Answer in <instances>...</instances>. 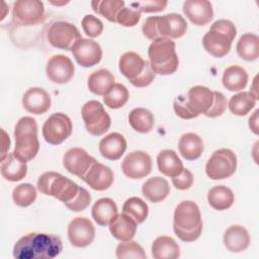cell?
<instances>
[{"label":"cell","instance_id":"cell-1","mask_svg":"<svg viewBox=\"0 0 259 259\" xmlns=\"http://www.w3.org/2000/svg\"><path fill=\"white\" fill-rule=\"evenodd\" d=\"M63 250L60 237L54 234L28 233L21 237L13 247L16 259H53Z\"/></svg>","mask_w":259,"mask_h":259},{"label":"cell","instance_id":"cell-2","mask_svg":"<svg viewBox=\"0 0 259 259\" xmlns=\"http://www.w3.org/2000/svg\"><path fill=\"white\" fill-rule=\"evenodd\" d=\"M175 235L183 242L197 240L202 232V220L198 205L192 200H183L176 206L173 217Z\"/></svg>","mask_w":259,"mask_h":259},{"label":"cell","instance_id":"cell-3","mask_svg":"<svg viewBox=\"0 0 259 259\" xmlns=\"http://www.w3.org/2000/svg\"><path fill=\"white\" fill-rule=\"evenodd\" d=\"M213 101V91L201 85L191 87L186 95H179L174 99L175 113L183 119L197 117L205 113Z\"/></svg>","mask_w":259,"mask_h":259},{"label":"cell","instance_id":"cell-4","mask_svg":"<svg viewBox=\"0 0 259 259\" xmlns=\"http://www.w3.org/2000/svg\"><path fill=\"white\" fill-rule=\"evenodd\" d=\"M14 156L25 163L32 160L39 150L36 120L30 116L18 119L14 127Z\"/></svg>","mask_w":259,"mask_h":259},{"label":"cell","instance_id":"cell-5","mask_svg":"<svg viewBox=\"0 0 259 259\" xmlns=\"http://www.w3.org/2000/svg\"><path fill=\"white\" fill-rule=\"evenodd\" d=\"M236 34V26L231 20L219 19L211 24L209 30L203 35V48L211 56L223 58L229 54Z\"/></svg>","mask_w":259,"mask_h":259},{"label":"cell","instance_id":"cell-6","mask_svg":"<svg viewBox=\"0 0 259 259\" xmlns=\"http://www.w3.org/2000/svg\"><path fill=\"white\" fill-rule=\"evenodd\" d=\"M148 57L155 74H173L179 65L175 42L168 37H160L153 40L148 49Z\"/></svg>","mask_w":259,"mask_h":259},{"label":"cell","instance_id":"cell-7","mask_svg":"<svg viewBox=\"0 0 259 259\" xmlns=\"http://www.w3.org/2000/svg\"><path fill=\"white\" fill-rule=\"evenodd\" d=\"M80 186L71 179L58 172H45L37 180V189L46 194L53 196L63 203L71 201L79 191Z\"/></svg>","mask_w":259,"mask_h":259},{"label":"cell","instance_id":"cell-8","mask_svg":"<svg viewBox=\"0 0 259 259\" xmlns=\"http://www.w3.org/2000/svg\"><path fill=\"white\" fill-rule=\"evenodd\" d=\"M81 114L87 132L92 136H101L110 127V116L97 100L87 101L82 106Z\"/></svg>","mask_w":259,"mask_h":259},{"label":"cell","instance_id":"cell-9","mask_svg":"<svg viewBox=\"0 0 259 259\" xmlns=\"http://www.w3.org/2000/svg\"><path fill=\"white\" fill-rule=\"evenodd\" d=\"M237 169V157L230 149L214 151L205 165L206 175L212 180H222L231 177Z\"/></svg>","mask_w":259,"mask_h":259},{"label":"cell","instance_id":"cell-10","mask_svg":"<svg viewBox=\"0 0 259 259\" xmlns=\"http://www.w3.org/2000/svg\"><path fill=\"white\" fill-rule=\"evenodd\" d=\"M73 130L70 117L63 112L53 113L42 125V137L51 145H60L67 140Z\"/></svg>","mask_w":259,"mask_h":259},{"label":"cell","instance_id":"cell-11","mask_svg":"<svg viewBox=\"0 0 259 259\" xmlns=\"http://www.w3.org/2000/svg\"><path fill=\"white\" fill-rule=\"evenodd\" d=\"M48 41L51 46L61 50H71L82 38L78 28L68 21H55L47 32Z\"/></svg>","mask_w":259,"mask_h":259},{"label":"cell","instance_id":"cell-12","mask_svg":"<svg viewBox=\"0 0 259 259\" xmlns=\"http://www.w3.org/2000/svg\"><path fill=\"white\" fill-rule=\"evenodd\" d=\"M45 14L44 3L39 0H17L13 3L12 19L17 25H34L41 21Z\"/></svg>","mask_w":259,"mask_h":259},{"label":"cell","instance_id":"cell-13","mask_svg":"<svg viewBox=\"0 0 259 259\" xmlns=\"http://www.w3.org/2000/svg\"><path fill=\"white\" fill-rule=\"evenodd\" d=\"M123 174L131 179H141L152 171V159L147 152L134 151L127 154L121 163Z\"/></svg>","mask_w":259,"mask_h":259},{"label":"cell","instance_id":"cell-14","mask_svg":"<svg viewBox=\"0 0 259 259\" xmlns=\"http://www.w3.org/2000/svg\"><path fill=\"white\" fill-rule=\"evenodd\" d=\"M95 238V228L92 222L84 217L73 219L68 225V239L77 248L89 246Z\"/></svg>","mask_w":259,"mask_h":259},{"label":"cell","instance_id":"cell-15","mask_svg":"<svg viewBox=\"0 0 259 259\" xmlns=\"http://www.w3.org/2000/svg\"><path fill=\"white\" fill-rule=\"evenodd\" d=\"M95 162V158L90 156L84 149L79 147L69 149L63 157V165L65 169L69 173L81 179L89 170L91 165Z\"/></svg>","mask_w":259,"mask_h":259},{"label":"cell","instance_id":"cell-16","mask_svg":"<svg viewBox=\"0 0 259 259\" xmlns=\"http://www.w3.org/2000/svg\"><path fill=\"white\" fill-rule=\"evenodd\" d=\"M71 51L77 63L85 68L97 65L102 58L100 45L88 38H80Z\"/></svg>","mask_w":259,"mask_h":259},{"label":"cell","instance_id":"cell-17","mask_svg":"<svg viewBox=\"0 0 259 259\" xmlns=\"http://www.w3.org/2000/svg\"><path fill=\"white\" fill-rule=\"evenodd\" d=\"M74 65L65 55H55L47 63L46 73L48 78L57 84H65L74 76Z\"/></svg>","mask_w":259,"mask_h":259},{"label":"cell","instance_id":"cell-18","mask_svg":"<svg viewBox=\"0 0 259 259\" xmlns=\"http://www.w3.org/2000/svg\"><path fill=\"white\" fill-rule=\"evenodd\" d=\"M183 13L195 25L208 24L213 17L212 5L207 0H187L183 3Z\"/></svg>","mask_w":259,"mask_h":259},{"label":"cell","instance_id":"cell-19","mask_svg":"<svg viewBox=\"0 0 259 259\" xmlns=\"http://www.w3.org/2000/svg\"><path fill=\"white\" fill-rule=\"evenodd\" d=\"M157 28L160 37L179 38L183 36L187 30V22L178 13H168L158 16Z\"/></svg>","mask_w":259,"mask_h":259},{"label":"cell","instance_id":"cell-20","mask_svg":"<svg viewBox=\"0 0 259 259\" xmlns=\"http://www.w3.org/2000/svg\"><path fill=\"white\" fill-rule=\"evenodd\" d=\"M113 179L114 175L112 170L97 161L91 165L89 170L82 178L86 184L97 191L108 189L111 186Z\"/></svg>","mask_w":259,"mask_h":259},{"label":"cell","instance_id":"cell-21","mask_svg":"<svg viewBox=\"0 0 259 259\" xmlns=\"http://www.w3.org/2000/svg\"><path fill=\"white\" fill-rule=\"evenodd\" d=\"M51 96L40 87H31L22 96L24 109L33 114H42L51 107Z\"/></svg>","mask_w":259,"mask_h":259},{"label":"cell","instance_id":"cell-22","mask_svg":"<svg viewBox=\"0 0 259 259\" xmlns=\"http://www.w3.org/2000/svg\"><path fill=\"white\" fill-rule=\"evenodd\" d=\"M101 156L107 160H118L126 150V141L119 133H111L102 138L98 144Z\"/></svg>","mask_w":259,"mask_h":259},{"label":"cell","instance_id":"cell-23","mask_svg":"<svg viewBox=\"0 0 259 259\" xmlns=\"http://www.w3.org/2000/svg\"><path fill=\"white\" fill-rule=\"evenodd\" d=\"M148 63L149 61L144 60L139 54L126 52L119 58L118 68L120 73L132 83L144 72Z\"/></svg>","mask_w":259,"mask_h":259},{"label":"cell","instance_id":"cell-24","mask_svg":"<svg viewBox=\"0 0 259 259\" xmlns=\"http://www.w3.org/2000/svg\"><path fill=\"white\" fill-rule=\"evenodd\" d=\"M224 244L230 252H243L250 245V235L243 226L232 225L224 233Z\"/></svg>","mask_w":259,"mask_h":259},{"label":"cell","instance_id":"cell-25","mask_svg":"<svg viewBox=\"0 0 259 259\" xmlns=\"http://www.w3.org/2000/svg\"><path fill=\"white\" fill-rule=\"evenodd\" d=\"M111 235L119 241L132 240L137 232V223L126 213H117L109 223Z\"/></svg>","mask_w":259,"mask_h":259},{"label":"cell","instance_id":"cell-26","mask_svg":"<svg viewBox=\"0 0 259 259\" xmlns=\"http://www.w3.org/2000/svg\"><path fill=\"white\" fill-rule=\"evenodd\" d=\"M1 175L4 179L16 182L23 179L27 174V165L14 156L13 153H8L7 156L1 160Z\"/></svg>","mask_w":259,"mask_h":259},{"label":"cell","instance_id":"cell-27","mask_svg":"<svg viewBox=\"0 0 259 259\" xmlns=\"http://www.w3.org/2000/svg\"><path fill=\"white\" fill-rule=\"evenodd\" d=\"M203 149V142L197 134L186 133L179 139L178 150L181 156L188 161L198 159L201 156Z\"/></svg>","mask_w":259,"mask_h":259},{"label":"cell","instance_id":"cell-28","mask_svg":"<svg viewBox=\"0 0 259 259\" xmlns=\"http://www.w3.org/2000/svg\"><path fill=\"white\" fill-rule=\"evenodd\" d=\"M143 195L151 202H160L170 193V186L165 178L160 176L149 178L142 186Z\"/></svg>","mask_w":259,"mask_h":259},{"label":"cell","instance_id":"cell-29","mask_svg":"<svg viewBox=\"0 0 259 259\" xmlns=\"http://www.w3.org/2000/svg\"><path fill=\"white\" fill-rule=\"evenodd\" d=\"M157 165L159 171L168 177H175L179 175L184 169L183 163L175 151L165 149L157 156Z\"/></svg>","mask_w":259,"mask_h":259},{"label":"cell","instance_id":"cell-30","mask_svg":"<svg viewBox=\"0 0 259 259\" xmlns=\"http://www.w3.org/2000/svg\"><path fill=\"white\" fill-rule=\"evenodd\" d=\"M91 214L97 225L105 227L117 214V205L113 199L102 197L94 202L91 208Z\"/></svg>","mask_w":259,"mask_h":259},{"label":"cell","instance_id":"cell-31","mask_svg":"<svg viewBox=\"0 0 259 259\" xmlns=\"http://www.w3.org/2000/svg\"><path fill=\"white\" fill-rule=\"evenodd\" d=\"M152 256L155 259H176L180 256V249L171 237L160 236L152 244Z\"/></svg>","mask_w":259,"mask_h":259},{"label":"cell","instance_id":"cell-32","mask_svg":"<svg viewBox=\"0 0 259 259\" xmlns=\"http://www.w3.org/2000/svg\"><path fill=\"white\" fill-rule=\"evenodd\" d=\"M114 76L107 69H99L90 74L87 82L88 89L95 95H104L114 84Z\"/></svg>","mask_w":259,"mask_h":259},{"label":"cell","instance_id":"cell-33","mask_svg":"<svg viewBox=\"0 0 259 259\" xmlns=\"http://www.w3.org/2000/svg\"><path fill=\"white\" fill-rule=\"evenodd\" d=\"M222 81L229 91H240L248 83V74L243 67L233 65L225 69Z\"/></svg>","mask_w":259,"mask_h":259},{"label":"cell","instance_id":"cell-34","mask_svg":"<svg viewBox=\"0 0 259 259\" xmlns=\"http://www.w3.org/2000/svg\"><path fill=\"white\" fill-rule=\"evenodd\" d=\"M234 200L235 197L233 191L225 185H218L208 190V204L217 210H225L230 208L233 205Z\"/></svg>","mask_w":259,"mask_h":259},{"label":"cell","instance_id":"cell-35","mask_svg":"<svg viewBox=\"0 0 259 259\" xmlns=\"http://www.w3.org/2000/svg\"><path fill=\"white\" fill-rule=\"evenodd\" d=\"M238 56L245 61H254L259 57V37L258 35L247 32L244 33L236 46Z\"/></svg>","mask_w":259,"mask_h":259},{"label":"cell","instance_id":"cell-36","mask_svg":"<svg viewBox=\"0 0 259 259\" xmlns=\"http://www.w3.org/2000/svg\"><path fill=\"white\" fill-rule=\"evenodd\" d=\"M258 97H256L251 91H243L233 95L229 101L230 111L238 116L246 115L255 106Z\"/></svg>","mask_w":259,"mask_h":259},{"label":"cell","instance_id":"cell-37","mask_svg":"<svg viewBox=\"0 0 259 259\" xmlns=\"http://www.w3.org/2000/svg\"><path fill=\"white\" fill-rule=\"evenodd\" d=\"M128 122L136 132L147 134L154 127L155 119L153 113L150 110L144 107H137L130 112Z\"/></svg>","mask_w":259,"mask_h":259},{"label":"cell","instance_id":"cell-38","mask_svg":"<svg viewBox=\"0 0 259 259\" xmlns=\"http://www.w3.org/2000/svg\"><path fill=\"white\" fill-rule=\"evenodd\" d=\"M91 6L94 12L102 15L108 21L116 23V16L121 8L124 7V1L122 0H103L92 1Z\"/></svg>","mask_w":259,"mask_h":259},{"label":"cell","instance_id":"cell-39","mask_svg":"<svg viewBox=\"0 0 259 259\" xmlns=\"http://www.w3.org/2000/svg\"><path fill=\"white\" fill-rule=\"evenodd\" d=\"M122 212L134 219L137 224H142L148 218L149 206L140 197L133 196L124 201L122 205Z\"/></svg>","mask_w":259,"mask_h":259},{"label":"cell","instance_id":"cell-40","mask_svg":"<svg viewBox=\"0 0 259 259\" xmlns=\"http://www.w3.org/2000/svg\"><path fill=\"white\" fill-rule=\"evenodd\" d=\"M103 96V101L106 106L112 109H117L122 107L127 102L130 93L124 85L114 83Z\"/></svg>","mask_w":259,"mask_h":259},{"label":"cell","instance_id":"cell-41","mask_svg":"<svg viewBox=\"0 0 259 259\" xmlns=\"http://www.w3.org/2000/svg\"><path fill=\"white\" fill-rule=\"evenodd\" d=\"M12 199L20 207L29 206L36 199V189L30 183H21L13 189Z\"/></svg>","mask_w":259,"mask_h":259},{"label":"cell","instance_id":"cell-42","mask_svg":"<svg viewBox=\"0 0 259 259\" xmlns=\"http://www.w3.org/2000/svg\"><path fill=\"white\" fill-rule=\"evenodd\" d=\"M115 255L118 259L135 258V259H146L147 255L143 247L136 241H121L116 247Z\"/></svg>","mask_w":259,"mask_h":259},{"label":"cell","instance_id":"cell-43","mask_svg":"<svg viewBox=\"0 0 259 259\" xmlns=\"http://www.w3.org/2000/svg\"><path fill=\"white\" fill-rule=\"evenodd\" d=\"M90 202H91V195H90V193L84 187L80 186L79 191L76 194V196L71 201L66 202L64 204L70 210L78 212V211H82L85 208H87L89 206Z\"/></svg>","mask_w":259,"mask_h":259},{"label":"cell","instance_id":"cell-44","mask_svg":"<svg viewBox=\"0 0 259 259\" xmlns=\"http://www.w3.org/2000/svg\"><path fill=\"white\" fill-rule=\"evenodd\" d=\"M82 28L89 37H97L103 31L102 21L92 14H87L82 19Z\"/></svg>","mask_w":259,"mask_h":259},{"label":"cell","instance_id":"cell-45","mask_svg":"<svg viewBox=\"0 0 259 259\" xmlns=\"http://www.w3.org/2000/svg\"><path fill=\"white\" fill-rule=\"evenodd\" d=\"M168 2L165 0H143V1H136V2H131L130 5L138 10L139 12H146V13H151V12H159L163 11Z\"/></svg>","mask_w":259,"mask_h":259},{"label":"cell","instance_id":"cell-46","mask_svg":"<svg viewBox=\"0 0 259 259\" xmlns=\"http://www.w3.org/2000/svg\"><path fill=\"white\" fill-rule=\"evenodd\" d=\"M140 19H141V12H139L134 8L124 6L119 10L116 16V23L125 27H132L138 24Z\"/></svg>","mask_w":259,"mask_h":259},{"label":"cell","instance_id":"cell-47","mask_svg":"<svg viewBox=\"0 0 259 259\" xmlns=\"http://www.w3.org/2000/svg\"><path fill=\"white\" fill-rule=\"evenodd\" d=\"M228 101L225 95L222 92L219 91H213V101L209 109L204 113L205 116L207 117H218L221 116L225 110L227 109Z\"/></svg>","mask_w":259,"mask_h":259},{"label":"cell","instance_id":"cell-48","mask_svg":"<svg viewBox=\"0 0 259 259\" xmlns=\"http://www.w3.org/2000/svg\"><path fill=\"white\" fill-rule=\"evenodd\" d=\"M172 183L176 189L186 190L193 184V175L188 169L184 168L179 175L172 177Z\"/></svg>","mask_w":259,"mask_h":259},{"label":"cell","instance_id":"cell-49","mask_svg":"<svg viewBox=\"0 0 259 259\" xmlns=\"http://www.w3.org/2000/svg\"><path fill=\"white\" fill-rule=\"evenodd\" d=\"M157 19H158V16H150L143 23L142 31H143V34L148 39L155 40L157 38H160L158 33V28H157Z\"/></svg>","mask_w":259,"mask_h":259},{"label":"cell","instance_id":"cell-50","mask_svg":"<svg viewBox=\"0 0 259 259\" xmlns=\"http://www.w3.org/2000/svg\"><path fill=\"white\" fill-rule=\"evenodd\" d=\"M155 79V73L154 71L152 70L151 68V65H150V62L147 64L144 72L135 80L132 82V84L136 87H139V88H143V87H146V86H149Z\"/></svg>","mask_w":259,"mask_h":259},{"label":"cell","instance_id":"cell-51","mask_svg":"<svg viewBox=\"0 0 259 259\" xmlns=\"http://www.w3.org/2000/svg\"><path fill=\"white\" fill-rule=\"evenodd\" d=\"M1 133H2V146H3L2 155H1V160H2L7 156V150L10 147V139H9V136H7V134L5 133L4 130H1Z\"/></svg>","mask_w":259,"mask_h":259},{"label":"cell","instance_id":"cell-52","mask_svg":"<svg viewBox=\"0 0 259 259\" xmlns=\"http://www.w3.org/2000/svg\"><path fill=\"white\" fill-rule=\"evenodd\" d=\"M258 112L259 110L257 109L254 114L249 118V127L251 128V131L254 133V134H258Z\"/></svg>","mask_w":259,"mask_h":259},{"label":"cell","instance_id":"cell-53","mask_svg":"<svg viewBox=\"0 0 259 259\" xmlns=\"http://www.w3.org/2000/svg\"><path fill=\"white\" fill-rule=\"evenodd\" d=\"M51 3L52 4H54V5H65V4H67V3H69V1H62V2H56V1H51Z\"/></svg>","mask_w":259,"mask_h":259}]
</instances>
